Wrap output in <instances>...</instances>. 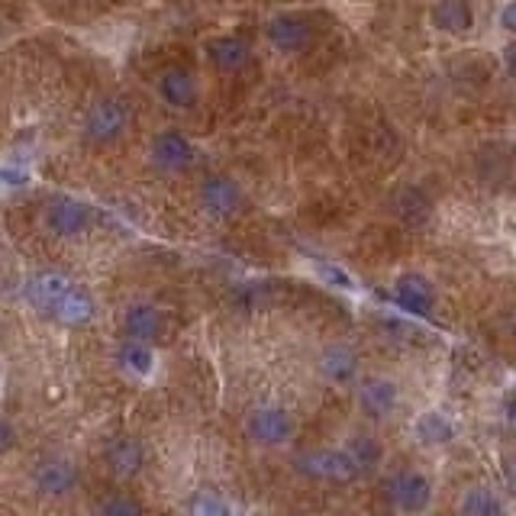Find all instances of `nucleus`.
<instances>
[{"mask_svg":"<svg viewBox=\"0 0 516 516\" xmlns=\"http://www.w3.org/2000/svg\"><path fill=\"white\" fill-rule=\"evenodd\" d=\"M26 304H30L39 317H46L59 326L68 329H81L94 323L97 317V304L88 288H81L65 275H36L26 281L23 288Z\"/></svg>","mask_w":516,"mask_h":516,"instance_id":"f257e3e1","label":"nucleus"},{"mask_svg":"<svg viewBox=\"0 0 516 516\" xmlns=\"http://www.w3.org/2000/svg\"><path fill=\"white\" fill-rule=\"evenodd\" d=\"M129 126H133V107L117 94H104L88 104L81 117V139L84 146L110 149L126 139Z\"/></svg>","mask_w":516,"mask_h":516,"instance_id":"f03ea898","label":"nucleus"},{"mask_svg":"<svg viewBox=\"0 0 516 516\" xmlns=\"http://www.w3.org/2000/svg\"><path fill=\"white\" fill-rule=\"evenodd\" d=\"M297 436V420L288 407H255L246 417V439L258 449H284Z\"/></svg>","mask_w":516,"mask_h":516,"instance_id":"7ed1b4c3","label":"nucleus"},{"mask_svg":"<svg viewBox=\"0 0 516 516\" xmlns=\"http://www.w3.org/2000/svg\"><path fill=\"white\" fill-rule=\"evenodd\" d=\"M42 226L55 239H81L94 226V207L84 204L81 197L71 194H55L46 210H42Z\"/></svg>","mask_w":516,"mask_h":516,"instance_id":"20e7f679","label":"nucleus"},{"mask_svg":"<svg viewBox=\"0 0 516 516\" xmlns=\"http://www.w3.org/2000/svg\"><path fill=\"white\" fill-rule=\"evenodd\" d=\"M30 481L42 500H68L81 487V468L65 455H46L33 465Z\"/></svg>","mask_w":516,"mask_h":516,"instance_id":"39448f33","label":"nucleus"},{"mask_svg":"<svg viewBox=\"0 0 516 516\" xmlns=\"http://www.w3.org/2000/svg\"><path fill=\"white\" fill-rule=\"evenodd\" d=\"M149 165L159 175H184L197 165V146L181 129H159L149 142Z\"/></svg>","mask_w":516,"mask_h":516,"instance_id":"423d86ee","label":"nucleus"},{"mask_svg":"<svg viewBox=\"0 0 516 516\" xmlns=\"http://www.w3.org/2000/svg\"><path fill=\"white\" fill-rule=\"evenodd\" d=\"M294 471L300 478L323 484H349L358 478V468L346 449H307L294 458Z\"/></svg>","mask_w":516,"mask_h":516,"instance_id":"0eeeda50","label":"nucleus"},{"mask_svg":"<svg viewBox=\"0 0 516 516\" xmlns=\"http://www.w3.org/2000/svg\"><path fill=\"white\" fill-rule=\"evenodd\" d=\"M197 204L210 220H233L246 207V191L233 175H207L197 188Z\"/></svg>","mask_w":516,"mask_h":516,"instance_id":"6e6552de","label":"nucleus"},{"mask_svg":"<svg viewBox=\"0 0 516 516\" xmlns=\"http://www.w3.org/2000/svg\"><path fill=\"white\" fill-rule=\"evenodd\" d=\"M155 97L162 100L168 110L188 113L200 104V78L188 65H168L159 78H155Z\"/></svg>","mask_w":516,"mask_h":516,"instance_id":"1a4fd4ad","label":"nucleus"},{"mask_svg":"<svg viewBox=\"0 0 516 516\" xmlns=\"http://www.w3.org/2000/svg\"><path fill=\"white\" fill-rule=\"evenodd\" d=\"M387 500L400 513H423L433 504V484L420 471H397V475L387 481Z\"/></svg>","mask_w":516,"mask_h":516,"instance_id":"9d476101","label":"nucleus"},{"mask_svg":"<svg viewBox=\"0 0 516 516\" xmlns=\"http://www.w3.org/2000/svg\"><path fill=\"white\" fill-rule=\"evenodd\" d=\"M265 39L268 46H275L278 52L294 55V52H304L313 42V26L307 17H300V13H275V17L265 23Z\"/></svg>","mask_w":516,"mask_h":516,"instance_id":"9b49d317","label":"nucleus"},{"mask_svg":"<svg viewBox=\"0 0 516 516\" xmlns=\"http://www.w3.org/2000/svg\"><path fill=\"white\" fill-rule=\"evenodd\" d=\"M104 465L117 481H133L146 468V446L136 436H113L104 446Z\"/></svg>","mask_w":516,"mask_h":516,"instance_id":"f8f14e48","label":"nucleus"},{"mask_svg":"<svg viewBox=\"0 0 516 516\" xmlns=\"http://www.w3.org/2000/svg\"><path fill=\"white\" fill-rule=\"evenodd\" d=\"M207 59L210 65L223 71V75H236L249 62H252V42L246 36H236V33H223V36H213L207 39Z\"/></svg>","mask_w":516,"mask_h":516,"instance_id":"ddd939ff","label":"nucleus"},{"mask_svg":"<svg viewBox=\"0 0 516 516\" xmlns=\"http://www.w3.org/2000/svg\"><path fill=\"white\" fill-rule=\"evenodd\" d=\"M400 404V391L391 378H365L358 384V407H362L365 417L371 420H387Z\"/></svg>","mask_w":516,"mask_h":516,"instance_id":"4468645a","label":"nucleus"},{"mask_svg":"<svg viewBox=\"0 0 516 516\" xmlns=\"http://www.w3.org/2000/svg\"><path fill=\"white\" fill-rule=\"evenodd\" d=\"M165 333V313L155 307V304H146V300H139V304H129L126 313H123V336L133 339V342H155L162 339Z\"/></svg>","mask_w":516,"mask_h":516,"instance_id":"2eb2a0df","label":"nucleus"},{"mask_svg":"<svg viewBox=\"0 0 516 516\" xmlns=\"http://www.w3.org/2000/svg\"><path fill=\"white\" fill-rule=\"evenodd\" d=\"M394 300L400 304V310L413 313V317H429L436 307V288L417 271H407V275L394 281Z\"/></svg>","mask_w":516,"mask_h":516,"instance_id":"dca6fc26","label":"nucleus"},{"mask_svg":"<svg viewBox=\"0 0 516 516\" xmlns=\"http://www.w3.org/2000/svg\"><path fill=\"white\" fill-rule=\"evenodd\" d=\"M358 368H362L358 352L346 342H329L317 358V371L329 384H352L358 378Z\"/></svg>","mask_w":516,"mask_h":516,"instance_id":"f3484780","label":"nucleus"},{"mask_svg":"<svg viewBox=\"0 0 516 516\" xmlns=\"http://www.w3.org/2000/svg\"><path fill=\"white\" fill-rule=\"evenodd\" d=\"M117 365L123 368V375L136 378V381H149L159 368V352L149 342H133V339H123L120 349H117Z\"/></svg>","mask_w":516,"mask_h":516,"instance_id":"a211bd4d","label":"nucleus"},{"mask_svg":"<svg viewBox=\"0 0 516 516\" xmlns=\"http://www.w3.org/2000/svg\"><path fill=\"white\" fill-rule=\"evenodd\" d=\"M433 26L442 33H468L475 26V13H471L468 0H439L433 7Z\"/></svg>","mask_w":516,"mask_h":516,"instance_id":"6ab92c4d","label":"nucleus"},{"mask_svg":"<svg viewBox=\"0 0 516 516\" xmlns=\"http://www.w3.org/2000/svg\"><path fill=\"white\" fill-rule=\"evenodd\" d=\"M394 213L404 223H410V226H420V223H426L429 220V213H433V200L426 197V191L423 188H413V184H407V188H400L397 194H394Z\"/></svg>","mask_w":516,"mask_h":516,"instance_id":"aec40b11","label":"nucleus"},{"mask_svg":"<svg viewBox=\"0 0 516 516\" xmlns=\"http://www.w3.org/2000/svg\"><path fill=\"white\" fill-rule=\"evenodd\" d=\"M413 433L423 442V446H446V442L455 439V426L449 417H442V413H423L413 426Z\"/></svg>","mask_w":516,"mask_h":516,"instance_id":"412c9836","label":"nucleus"},{"mask_svg":"<svg viewBox=\"0 0 516 516\" xmlns=\"http://www.w3.org/2000/svg\"><path fill=\"white\" fill-rule=\"evenodd\" d=\"M458 513L462 516H507L504 500H500L494 491H487V487H471V491H465Z\"/></svg>","mask_w":516,"mask_h":516,"instance_id":"4be33fe9","label":"nucleus"},{"mask_svg":"<svg viewBox=\"0 0 516 516\" xmlns=\"http://www.w3.org/2000/svg\"><path fill=\"white\" fill-rule=\"evenodd\" d=\"M188 516H236V510H233V500H229L226 494L204 487V491H194L191 494V500H188Z\"/></svg>","mask_w":516,"mask_h":516,"instance_id":"5701e85b","label":"nucleus"},{"mask_svg":"<svg viewBox=\"0 0 516 516\" xmlns=\"http://www.w3.org/2000/svg\"><path fill=\"white\" fill-rule=\"evenodd\" d=\"M352 465L358 468V475H368V471H375L381 465V442L371 439V436H352L349 446H346Z\"/></svg>","mask_w":516,"mask_h":516,"instance_id":"b1692460","label":"nucleus"},{"mask_svg":"<svg viewBox=\"0 0 516 516\" xmlns=\"http://www.w3.org/2000/svg\"><path fill=\"white\" fill-rule=\"evenodd\" d=\"M97 516H146V510H142V504H139L136 497H129V494H110V497L100 500Z\"/></svg>","mask_w":516,"mask_h":516,"instance_id":"393cba45","label":"nucleus"},{"mask_svg":"<svg viewBox=\"0 0 516 516\" xmlns=\"http://www.w3.org/2000/svg\"><path fill=\"white\" fill-rule=\"evenodd\" d=\"M17 446H20V429L0 413V455H10Z\"/></svg>","mask_w":516,"mask_h":516,"instance_id":"a878e982","label":"nucleus"},{"mask_svg":"<svg viewBox=\"0 0 516 516\" xmlns=\"http://www.w3.org/2000/svg\"><path fill=\"white\" fill-rule=\"evenodd\" d=\"M500 26L510 33H516V0H510V4L500 10Z\"/></svg>","mask_w":516,"mask_h":516,"instance_id":"bb28decb","label":"nucleus"},{"mask_svg":"<svg viewBox=\"0 0 516 516\" xmlns=\"http://www.w3.org/2000/svg\"><path fill=\"white\" fill-rule=\"evenodd\" d=\"M504 65H507V75L516 81V46H513V49H507V55H504Z\"/></svg>","mask_w":516,"mask_h":516,"instance_id":"cd10ccee","label":"nucleus"},{"mask_svg":"<svg viewBox=\"0 0 516 516\" xmlns=\"http://www.w3.org/2000/svg\"><path fill=\"white\" fill-rule=\"evenodd\" d=\"M507 423H510V429H516V394L507 400Z\"/></svg>","mask_w":516,"mask_h":516,"instance_id":"c85d7f7f","label":"nucleus"},{"mask_svg":"<svg viewBox=\"0 0 516 516\" xmlns=\"http://www.w3.org/2000/svg\"><path fill=\"white\" fill-rule=\"evenodd\" d=\"M507 484L513 487V491H516V462H513V458L507 462Z\"/></svg>","mask_w":516,"mask_h":516,"instance_id":"c756f323","label":"nucleus"},{"mask_svg":"<svg viewBox=\"0 0 516 516\" xmlns=\"http://www.w3.org/2000/svg\"><path fill=\"white\" fill-rule=\"evenodd\" d=\"M0 36H4V20H0Z\"/></svg>","mask_w":516,"mask_h":516,"instance_id":"7c9ffc66","label":"nucleus"}]
</instances>
